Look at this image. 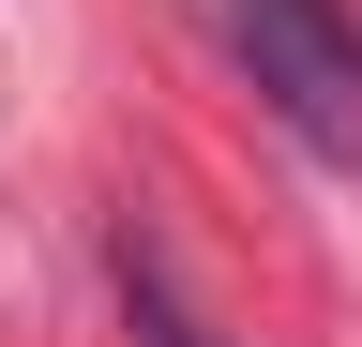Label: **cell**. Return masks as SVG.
Instances as JSON below:
<instances>
[{"label":"cell","mask_w":362,"mask_h":347,"mask_svg":"<svg viewBox=\"0 0 362 347\" xmlns=\"http://www.w3.org/2000/svg\"><path fill=\"white\" fill-rule=\"evenodd\" d=\"M226 46L302 151H362V30L332 0H226Z\"/></svg>","instance_id":"6da1fadb"},{"label":"cell","mask_w":362,"mask_h":347,"mask_svg":"<svg viewBox=\"0 0 362 347\" xmlns=\"http://www.w3.org/2000/svg\"><path fill=\"white\" fill-rule=\"evenodd\" d=\"M106 287H121V332H136V347H226V332L197 317V302H181L166 242H136V227H121V242H106Z\"/></svg>","instance_id":"7a4b0ae2"}]
</instances>
